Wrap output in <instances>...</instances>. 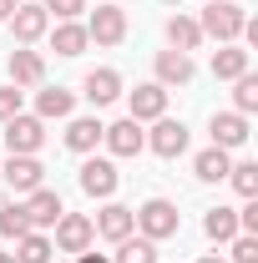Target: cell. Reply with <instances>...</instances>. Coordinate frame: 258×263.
Masks as SVG:
<instances>
[{
  "instance_id": "cell-1",
  "label": "cell",
  "mask_w": 258,
  "mask_h": 263,
  "mask_svg": "<svg viewBox=\"0 0 258 263\" xmlns=\"http://www.w3.org/2000/svg\"><path fill=\"white\" fill-rule=\"evenodd\" d=\"M132 223H137V233H142V238L162 243V238H172V233L182 228V213H177L167 197H147L142 208H132Z\"/></svg>"
},
{
  "instance_id": "cell-2",
  "label": "cell",
  "mask_w": 258,
  "mask_h": 263,
  "mask_svg": "<svg viewBox=\"0 0 258 263\" xmlns=\"http://www.w3.org/2000/svg\"><path fill=\"white\" fill-rule=\"evenodd\" d=\"M243 5H233V0H208V10H202V21H197V31L213 35L218 46H233L238 41V31H243Z\"/></svg>"
},
{
  "instance_id": "cell-3",
  "label": "cell",
  "mask_w": 258,
  "mask_h": 263,
  "mask_svg": "<svg viewBox=\"0 0 258 263\" xmlns=\"http://www.w3.org/2000/svg\"><path fill=\"white\" fill-rule=\"evenodd\" d=\"M41 142H46V122L41 117H10L5 122V147H10V157H35L41 152Z\"/></svg>"
},
{
  "instance_id": "cell-4",
  "label": "cell",
  "mask_w": 258,
  "mask_h": 263,
  "mask_svg": "<svg viewBox=\"0 0 258 263\" xmlns=\"http://www.w3.org/2000/svg\"><path fill=\"white\" fill-rule=\"evenodd\" d=\"M86 35H91L97 46H122V41H127V10H122V5H97L91 21H86Z\"/></svg>"
},
{
  "instance_id": "cell-5",
  "label": "cell",
  "mask_w": 258,
  "mask_h": 263,
  "mask_svg": "<svg viewBox=\"0 0 258 263\" xmlns=\"http://www.w3.org/2000/svg\"><path fill=\"white\" fill-rule=\"evenodd\" d=\"M10 31L21 46H35L41 35L51 31V15H46V5H31V0H21L15 10H10Z\"/></svg>"
},
{
  "instance_id": "cell-6",
  "label": "cell",
  "mask_w": 258,
  "mask_h": 263,
  "mask_svg": "<svg viewBox=\"0 0 258 263\" xmlns=\"http://www.w3.org/2000/svg\"><path fill=\"white\" fill-rule=\"evenodd\" d=\"M91 238H97L91 218H81V213H61V218H56V248H61V253H86Z\"/></svg>"
},
{
  "instance_id": "cell-7",
  "label": "cell",
  "mask_w": 258,
  "mask_h": 263,
  "mask_svg": "<svg viewBox=\"0 0 258 263\" xmlns=\"http://www.w3.org/2000/svg\"><path fill=\"white\" fill-rule=\"evenodd\" d=\"M101 142L112 147V157H137V152L147 147V132H142V122L122 117V122H112V127L101 132Z\"/></svg>"
},
{
  "instance_id": "cell-8",
  "label": "cell",
  "mask_w": 258,
  "mask_h": 263,
  "mask_svg": "<svg viewBox=\"0 0 258 263\" xmlns=\"http://www.w3.org/2000/svg\"><path fill=\"white\" fill-rule=\"evenodd\" d=\"M147 147H152L157 157H182V152H188V127L172 122V117H157V127L147 132Z\"/></svg>"
},
{
  "instance_id": "cell-9",
  "label": "cell",
  "mask_w": 258,
  "mask_h": 263,
  "mask_svg": "<svg viewBox=\"0 0 258 263\" xmlns=\"http://www.w3.org/2000/svg\"><path fill=\"white\" fill-rule=\"evenodd\" d=\"M127 106H132V122H157V117H167V86L142 81V86L127 97Z\"/></svg>"
},
{
  "instance_id": "cell-10",
  "label": "cell",
  "mask_w": 258,
  "mask_h": 263,
  "mask_svg": "<svg viewBox=\"0 0 258 263\" xmlns=\"http://www.w3.org/2000/svg\"><path fill=\"white\" fill-rule=\"evenodd\" d=\"M117 182H122V177H117V167L106 162V157H86V162H81V193L86 197H112Z\"/></svg>"
},
{
  "instance_id": "cell-11",
  "label": "cell",
  "mask_w": 258,
  "mask_h": 263,
  "mask_svg": "<svg viewBox=\"0 0 258 263\" xmlns=\"http://www.w3.org/2000/svg\"><path fill=\"white\" fill-rule=\"evenodd\" d=\"M91 228H97V238H106V243H122V238H132V233H137V223H132V208L106 202L97 218H91Z\"/></svg>"
},
{
  "instance_id": "cell-12",
  "label": "cell",
  "mask_w": 258,
  "mask_h": 263,
  "mask_svg": "<svg viewBox=\"0 0 258 263\" xmlns=\"http://www.w3.org/2000/svg\"><path fill=\"white\" fill-rule=\"evenodd\" d=\"M81 97L91 101V106H112V101L122 97V76H117L112 66H97V71H86V81H81Z\"/></svg>"
},
{
  "instance_id": "cell-13",
  "label": "cell",
  "mask_w": 258,
  "mask_h": 263,
  "mask_svg": "<svg viewBox=\"0 0 258 263\" xmlns=\"http://www.w3.org/2000/svg\"><path fill=\"white\" fill-rule=\"evenodd\" d=\"M26 218H31V228H56V218H61V193H51V187H35V193H26Z\"/></svg>"
},
{
  "instance_id": "cell-14",
  "label": "cell",
  "mask_w": 258,
  "mask_h": 263,
  "mask_svg": "<svg viewBox=\"0 0 258 263\" xmlns=\"http://www.w3.org/2000/svg\"><path fill=\"white\" fill-rule=\"evenodd\" d=\"M213 147H223V152H233V147H243L248 142V117H238V111H213Z\"/></svg>"
},
{
  "instance_id": "cell-15",
  "label": "cell",
  "mask_w": 258,
  "mask_h": 263,
  "mask_svg": "<svg viewBox=\"0 0 258 263\" xmlns=\"http://www.w3.org/2000/svg\"><path fill=\"white\" fill-rule=\"evenodd\" d=\"M41 76H46L41 51H31V46H15V51H10V86H41Z\"/></svg>"
},
{
  "instance_id": "cell-16",
  "label": "cell",
  "mask_w": 258,
  "mask_h": 263,
  "mask_svg": "<svg viewBox=\"0 0 258 263\" xmlns=\"http://www.w3.org/2000/svg\"><path fill=\"white\" fill-rule=\"evenodd\" d=\"M193 56L188 51H162L157 56V86H188L193 81Z\"/></svg>"
},
{
  "instance_id": "cell-17",
  "label": "cell",
  "mask_w": 258,
  "mask_h": 263,
  "mask_svg": "<svg viewBox=\"0 0 258 263\" xmlns=\"http://www.w3.org/2000/svg\"><path fill=\"white\" fill-rule=\"evenodd\" d=\"M0 177H5L15 193H35V187H41V177H46V167L35 162V157H10V162L0 167Z\"/></svg>"
},
{
  "instance_id": "cell-18",
  "label": "cell",
  "mask_w": 258,
  "mask_h": 263,
  "mask_svg": "<svg viewBox=\"0 0 258 263\" xmlns=\"http://www.w3.org/2000/svg\"><path fill=\"white\" fill-rule=\"evenodd\" d=\"M213 76H218V81L248 76V51H243V46H218V51H213Z\"/></svg>"
},
{
  "instance_id": "cell-19",
  "label": "cell",
  "mask_w": 258,
  "mask_h": 263,
  "mask_svg": "<svg viewBox=\"0 0 258 263\" xmlns=\"http://www.w3.org/2000/svg\"><path fill=\"white\" fill-rule=\"evenodd\" d=\"M101 132H106V127H101L97 117H76V122L66 127V147H71V152H97Z\"/></svg>"
},
{
  "instance_id": "cell-20",
  "label": "cell",
  "mask_w": 258,
  "mask_h": 263,
  "mask_svg": "<svg viewBox=\"0 0 258 263\" xmlns=\"http://www.w3.org/2000/svg\"><path fill=\"white\" fill-rule=\"evenodd\" d=\"M51 46H56V56H81L91 46V35H86V26H76V21H61L51 31Z\"/></svg>"
},
{
  "instance_id": "cell-21",
  "label": "cell",
  "mask_w": 258,
  "mask_h": 263,
  "mask_svg": "<svg viewBox=\"0 0 258 263\" xmlns=\"http://www.w3.org/2000/svg\"><path fill=\"white\" fill-rule=\"evenodd\" d=\"M71 106H76V97L66 91V86H46L41 97H35V111H41V122H61V117H71Z\"/></svg>"
},
{
  "instance_id": "cell-22",
  "label": "cell",
  "mask_w": 258,
  "mask_h": 263,
  "mask_svg": "<svg viewBox=\"0 0 258 263\" xmlns=\"http://www.w3.org/2000/svg\"><path fill=\"white\" fill-rule=\"evenodd\" d=\"M228 167H233V162H228V152H223V147H208V152H197V157H193L197 182H223V177H228Z\"/></svg>"
},
{
  "instance_id": "cell-23",
  "label": "cell",
  "mask_w": 258,
  "mask_h": 263,
  "mask_svg": "<svg viewBox=\"0 0 258 263\" xmlns=\"http://www.w3.org/2000/svg\"><path fill=\"white\" fill-rule=\"evenodd\" d=\"M202 233H208L213 243H233V238H238V213H233V208H213V213L202 218Z\"/></svg>"
},
{
  "instance_id": "cell-24",
  "label": "cell",
  "mask_w": 258,
  "mask_h": 263,
  "mask_svg": "<svg viewBox=\"0 0 258 263\" xmlns=\"http://www.w3.org/2000/svg\"><path fill=\"white\" fill-rule=\"evenodd\" d=\"M167 41H172V51H197L202 46V31H197V21H188V15H172L167 21Z\"/></svg>"
},
{
  "instance_id": "cell-25",
  "label": "cell",
  "mask_w": 258,
  "mask_h": 263,
  "mask_svg": "<svg viewBox=\"0 0 258 263\" xmlns=\"http://www.w3.org/2000/svg\"><path fill=\"white\" fill-rule=\"evenodd\" d=\"M112 263H157V243L152 238H122Z\"/></svg>"
},
{
  "instance_id": "cell-26",
  "label": "cell",
  "mask_w": 258,
  "mask_h": 263,
  "mask_svg": "<svg viewBox=\"0 0 258 263\" xmlns=\"http://www.w3.org/2000/svg\"><path fill=\"white\" fill-rule=\"evenodd\" d=\"M15 263H51V238H41V233L15 238Z\"/></svg>"
},
{
  "instance_id": "cell-27",
  "label": "cell",
  "mask_w": 258,
  "mask_h": 263,
  "mask_svg": "<svg viewBox=\"0 0 258 263\" xmlns=\"http://www.w3.org/2000/svg\"><path fill=\"white\" fill-rule=\"evenodd\" d=\"M0 233H5L10 243H15V238H26V233H35V228H31V218H26V208H21V202H5V208H0Z\"/></svg>"
},
{
  "instance_id": "cell-28",
  "label": "cell",
  "mask_w": 258,
  "mask_h": 263,
  "mask_svg": "<svg viewBox=\"0 0 258 263\" xmlns=\"http://www.w3.org/2000/svg\"><path fill=\"white\" fill-rule=\"evenodd\" d=\"M228 182L238 187V197H258V162H238V167H228Z\"/></svg>"
},
{
  "instance_id": "cell-29",
  "label": "cell",
  "mask_w": 258,
  "mask_h": 263,
  "mask_svg": "<svg viewBox=\"0 0 258 263\" xmlns=\"http://www.w3.org/2000/svg\"><path fill=\"white\" fill-rule=\"evenodd\" d=\"M233 111H238V117L258 111V76H238V91H233Z\"/></svg>"
},
{
  "instance_id": "cell-30",
  "label": "cell",
  "mask_w": 258,
  "mask_h": 263,
  "mask_svg": "<svg viewBox=\"0 0 258 263\" xmlns=\"http://www.w3.org/2000/svg\"><path fill=\"white\" fill-rule=\"evenodd\" d=\"M233 263H258V238L253 233H238L233 238Z\"/></svg>"
},
{
  "instance_id": "cell-31",
  "label": "cell",
  "mask_w": 258,
  "mask_h": 263,
  "mask_svg": "<svg viewBox=\"0 0 258 263\" xmlns=\"http://www.w3.org/2000/svg\"><path fill=\"white\" fill-rule=\"evenodd\" d=\"M86 10V0H46V15H56V21H76Z\"/></svg>"
},
{
  "instance_id": "cell-32",
  "label": "cell",
  "mask_w": 258,
  "mask_h": 263,
  "mask_svg": "<svg viewBox=\"0 0 258 263\" xmlns=\"http://www.w3.org/2000/svg\"><path fill=\"white\" fill-rule=\"evenodd\" d=\"M21 117V86H0V122Z\"/></svg>"
},
{
  "instance_id": "cell-33",
  "label": "cell",
  "mask_w": 258,
  "mask_h": 263,
  "mask_svg": "<svg viewBox=\"0 0 258 263\" xmlns=\"http://www.w3.org/2000/svg\"><path fill=\"white\" fill-rule=\"evenodd\" d=\"M76 263H112V258H101V253H76Z\"/></svg>"
},
{
  "instance_id": "cell-34",
  "label": "cell",
  "mask_w": 258,
  "mask_h": 263,
  "mask_svg": "<svg viewBox=\"0 0 258 263\" xmlns=\"http://www.w3.org/2000/svg\"><path fill=\"white\" fill-rule=\"evenodd\" d=\"M21 0H0V21H10V10H15Z\"/></svg>"
},
{
  "instance_id": "cell-35",
  "label": "cell",
  "mask_w": 258,
  "mask_h": 263,
  "mask_svg": "<svg viewBox=\"0 0 258 263\" xmlns=\"http://www.w3.org/2000/svg\"><path fill=\"white\" fill-rule=\"evenodd\" d=\"M197 263H228V258H213V253H208V258H197Z\"/></svg>"
},
{
  "instance_id": "cell-36",
  "label": "cell",
  "mask_w": 258,
  "mask_h": 263,
  "mask_svg": "<svg viewBox=\"0 0 258 263\" xmlns=\"http://www.w3.org/2000/svg\"><path fill=\"white\" fill-rule=\"evenodd\" d=\"M0 263H15V253H0Z\"/></svg>"
},
{
  "instance_id": "cell-37",
  "label": "cell",
  "mask_w": 258,
  "mask_h": 263,
  "mask_svg": "<svg viewBox=\"0 0 258 263\" xmlns=\"http://www.w3.org/2000/svg\"><path fill=\"white\" fill-rule=\"evenodd\" d=\"M167 5H177V0H167Z\"/></svg>"
}]
</instances>
